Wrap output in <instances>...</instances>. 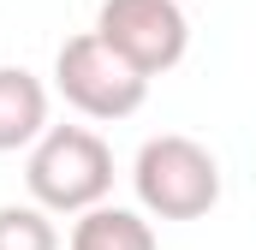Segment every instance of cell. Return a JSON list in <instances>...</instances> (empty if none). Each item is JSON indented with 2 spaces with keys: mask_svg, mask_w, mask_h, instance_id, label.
Returning <instances> with one entry per match:
<instances>
[{
  "mask_svg": "<svg viewBox=\"0 0 256 250\" xmlns=\"http://www.w3.org/2000/svg\"><path fill=\"white\" fill-rule=\"evenodd\" d=\"M24 185L48 214H84L114 190V149L84 125H48L30 149Z\"/></svg>",
  "mask_w": 256,
  "mask_h": 250,
  "instance_id": "cell-1",
  "label": "cell"
},
{
  "mask_svg": "<svg viewBox=\"0 0 256 250\" xmlns=\"http://www.w3.org/2000/svg\"><path fill=\"white\" fill-rule=\"evenodd\" d=\"M131 185H137V202L161 220H196L220 202V167L214 155L196 143V137H149L137 149V167H131Z\"/></svg>",
  "mask_w": 256,
  "mask_h": 250,
  "instance_id": "cell-2",
  "label": "cell"
},
{
  "mask_svg": "<svg viewBox=\"0 0 256 250\" xmlns=\"http://www.w3.org/2000/svg\"><path fill=\"white\" fill-rule=\"evenodd\" d=\"M54 84H60V96L84 114V120H126V114L143 108V96H149V78H143L126 54H114L96 30L60 42V54H54Z\"/></svg>",
  "mask_w": 256,
  "mask_h": 250,
  "instance_id": "cell-3",
  "label": "cell"
},
{
  "mask_svg": "<svg viewBox=\"0 0 256 250\" xmlns=\"http://www.w3.org/2000/svg\"><path fill=\"white\" fill-rule=\"evenodd\" d=\"M96 36L126 54L143 78H161L185 60L191 48V18L179 0H102L96 12Z\"/></svg>",
  "mask_w": 256,
  "mask_h": 250,
  "instance_id": "cell-4",
  "label": "cell"
},
{
  "mask_svg": "<svg viewBox=\"0 0 256 250\" xmlns=\"http://www.w3.org/2000/svg\"><path fill=\"white\" fill-rule=\"evenodd\" d=\"M48 131V90L24 66H0V155L36 143Z\"/></svg>",
  "mask_w": 256,
  "mask_h": 250,
  "instance_id": "cell-5",
  "label": "cell"
},
{
  "mask_svg": "<svg viewBox=\"0 0 256 250\" xmlns=\"http://www.w3.org/2000/svg\"><path fill=\"white\" fill-rule=\"evenodd\" d=\"M72 250H155V226L137 208H84V220L72 226Z\"/></svg>",
  "mask_w": 256,
  "mask_h": 250,
  "instance_id": "cell-6",
  "label": "cell"
},
{
  "mask_svg": "<svg viewBox=\"0 0 256 250\" xmlns=\"http://www.w3.org/2000/svg\"><path fill=\"white\" fill-rule=\"evenodd\" d=\"M0 250H60L42 202H0Z\"/></svg>",
  "mask_w": 256,
  "mask_h": 250,
  "instance_id": "cell-7",
  "label": "cell"
}]
</instances>
